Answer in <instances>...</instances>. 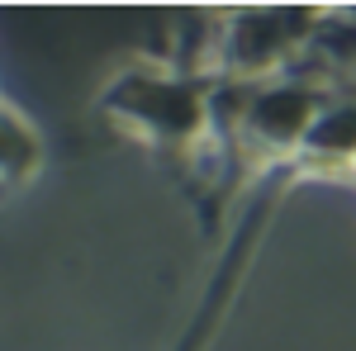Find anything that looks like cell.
<instances>
[{"label": "cell", "mask_w": 356, "mask_h": 351, "mask_svg": "<svg viewBox=\"0 0 356 351\" xmlns=\"http://www.w3.org/2000/svg\"><path fill=\"white\" fill-rule=\"evenodd\" d=\"M214 95L219 81H209L186 62L134 57L105 76L90 109L119 138H134L147 152L200 162L214 152Z\"/></svg>", "instance_id": "6da1fadb"}, {"label": "cell", "mask_w": 356, "mask_h": 351, "mask_svg": "<svg viewBox=\"0 0 356 351\" xmlns=\"http://www.w3.org/2000/svg\"><path fill=\"white\" fill-rule=\"evenodd\" d=\"M318 19H323V10H314V5L223 10L209 19L204 53L191 67L223 85H252V81L285 76V72H295V62L309 57Z\"/></svg>", "instance_id": "7a4b0ae2"}, {"label": "cell", "mask_w": 356, "mask_h": 351, "mask_svg": "<svg viewBox=\"0 0 356 351\" xmlns=\"http://www.w3.org/2000/svg\"><path fill=\"white\" fill-rule=\"evenodd\" d=\"M290 190H295V181L280 171V176L261 181V186L247 195V204L238 209V223H233L228 243L219 247L214 266H209V275H204V290H200V299H195L186 327L176 332L171 351H214L219 332L228 327L233 304H238V295L247 290V275H252L257 256H261V243H266V233H271V218L280 214V204H285Z\"/></svg>", "instance_id": "3957f363"}, {"label": "cell", "mask_w": 356, "mask_h": 351, "mask_svg": "<svg viewBox=\"0 0 356 351\" xmlns=\"http://www.w3.org/2000/svg\"><path fill=\"white\" fill-rule=\"evenodd\" d=\"M285 176L295 186H304V181H356V90H337V85L328 90V100L309 119Z\"/></svg>", "instance_id": "277c9868"}, {"label": "cell", "mask_w": 356, "mask_h": 351, "mask_svg": "<svg viewBox=\"0 0 356 351\" xmlns=\"http://www.w3.org/2000/svg\"><path fill=\"white\" fill-rule=\"evenodd\" d=\"M43 162H48V147H43V133L33 129V119L10 100H0V186L33 181Z\"/></svg>", "instance_id": "5b68a950"}]
</instances>
